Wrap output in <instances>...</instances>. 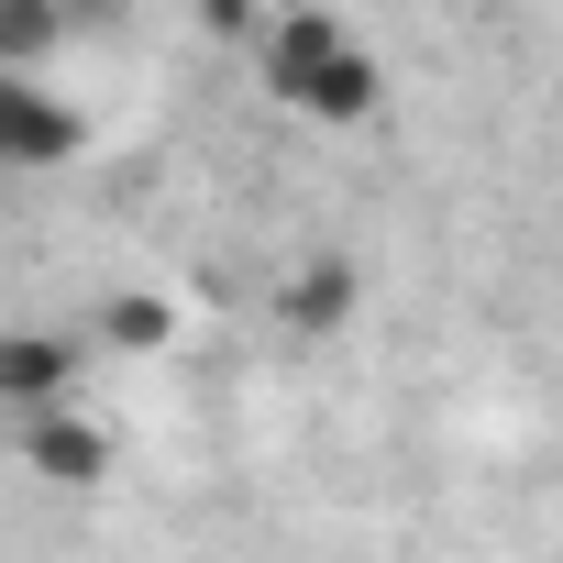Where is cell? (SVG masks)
<instances>
[{"instance_id": "cell-1", "label": "cell", "mask_w": 563, "mask_h": 563, "mask_svg": "<svg viewBox=\"0 0 563 563\" xmlns=\"http://www.w3.org/2000/svg\"><path fill=\"white\" fill-rule=\"evenodd\" d=\"M254 78H265L276 111H299V122H321V133H354V122H376V100H387L376 45H365L343 12H321V0H299V12L265 23Z\"/></svg>"}, {"instance_id": "cell-2", "label": "cell", "mask_w": 563, "mask_h": 563, "mask_svg": "<svg viewBox=\"0 0 563 563\" xmlns=\"http://www.w3.org/2000/svg\"><path fill=\"white\" fill-rule=\"evenodd\" d=\"M89 155V111L45 78H0V177H56Z\"/></svg>"}, {"instance_id": "cell-3", "label": "cell", "mask_w": 563, "mask_h": 563, "mask_svg": "<svg viewBox=\"0 0 563 563\" xmlns=\"http://www.w3.org/2000/svg\"><path fill=\"white\" fill-rule=\"evenodd\" d=\"M78 376H89V332H67V321H0V409H12V420L78 409Z\"/></svg>"}, {"instance_id": "cell-4", "label": "cell", "mask_w": 563, "mask_h": 563, "mask_svg": "<svg viewBox=\"0 0 563 563\" xmlns=\"http://www.w3.org/2000/svg\"><path fill=\"white\" fill-rule=\"evenodd\" d=\"M12 442H23V464H34L56 497H100V486H111V431H100L89 409H34V420H12Z\"/></svg>"}, {"instance_id": "cell-5", "label": "cell", "mask_w": 563, "mask_h": 563, "mask_svg": "<svg viewBox=\"0 0 563 563\" xmlns=\"http://www.w3.org/2000/svg\"><path fill=\"white\" fill-rule=\"evenodd\" d=\"M354 299H365V276H354V254H310L299 276H288V288H276V321H288V332H343L354 321Z\"/></svg>"}, {"instance_id": "cell-6", "label": "cell", "mask_w": 563, "mask_h": 563, "mask_svg": "<svg viewBox=\"0 0 563 563\" xmlns=\"http://www.w3.org/2000/svg\"><path fill=\"white\" fill-rule=\"evenodd\" d=\"M67 56V0H0V78H45Z\"/></svg>"}, {"instance_id": "cell-7", "label": "cell", "mask_w": 563, "mask_h": 563, "mask_svg": "<svg viewBox=\"0 0 563 563\" xmlns=\"http://www.w3.org/2000/svg\"><path fill=\"white\" fill-rule=\"evenodd\" d=\"M89 343H111V354H166L177 343V310L155 299V288H122V299H100V332Z\"/></svg>"}, {"instance_id": "cell-8", "label": "cell", "mask_w": 563, "mask_h": 563, "mask_svg": "<svg viewBox=\"0 0 563 563\" xmlns=\"http://www.w3.org/2000/svg\"><path fill=\"white\" fill-rule=\"evenodd\" d=\"M265 23H276L265 0H199V34H210V45H243V56H254V45H265Z\"/></svg>"}]
</instances>
